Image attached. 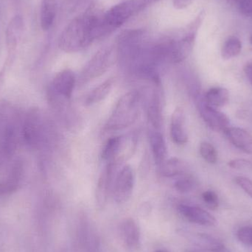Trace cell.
<instances>
[{"label": "cell", "instance_id": "cell-1", "mask_svg": "<svg viewBox=\"0 0 252 252\" xmlns=\"http://www.w3.org/2000/svg\"><path fill=\"white\" fill-rule=\"evenodd\" d=\"M102 15L89 11L72 19L59 38V47L67 53L87 48L94 40L103 36Z\"/></svg>", "mask_w": 252, "mask_h": 252}, {"label": "cell", "instance_id": "cell-2", "mask_svg": "<svg viewBox=\"0 0 252 252\" xmlns=\"http://www.w3.org/2000/svg\"><path fill=\"white\" fill-rule=\"evenodd\" d=\"M19 114L14 107L6 102L0 103V165L9 161L17 147L19 127Z\"/></svg>", "mask_w": 252, "mask_h": 252}, {"label": "cell", "instance_id": "cell-3", "mask_svg": "<svg viewBox=\"0 0 252 252\" xmlns=\"http://www.w3.org/2000/svg\"><path fill=\"white\" fill-rule=\"evenodd\" d=\"M140 107L139 93L130 91L123 95L115 105L105 126L109 131H116L129 127L136 121Z\"/></svg>", "mask_w": 252, "mask_h": 252}, {"label": "cell", "instance_id": "cell-4", "mask_svg": "<svg viewBox=\"0 0 252 252\" xmlns=\"http://www.w3.org/2000/svg\"><path fill=\"white\" fill-rule=\"evenodd\" d=\"M50 129L47 119L38 108L27 112L22 123V136L25 143L32 149H40L47 144Z\"/></svg>", "mask_w": 252, "mask_h": 252}, {"label": "cell", "instance_id": "cell-5", "mask_svg": "<svg viewBox=\"0 0 252 252\" xmlns=\"http://www.w3.org/2000/svg\"><path fill=\"white\" fill-rule=\"evenodd\" d=\"M154 1L155 0H125L111 7L102 15L103 35L110 33L122 26L130 17Z\"/></svg>", "mask_w": 252, "mask_h": 252}, {"label": "cell", "instance_id": "cell-6", "mask_svg": "<svg viewBox=\"0 0 252 252\" xmlns=\"http://www.w3.org/2000/svg\"><path fill=\"white\" fill-rule=\"evenodd\" d=\"M136 145L134 136H112L107 139L101 151V158L117 167L127 161L132 155Z\"/></svg>", "mask_w": 252, "mask_h": 252}, {"label": "cell", "instance_id": "cell-7", "mask_svg": "<svg viewBox=\"0 0 252 252\" xmlns=\"http://www.w3.org/2000/svg\"><path fill=\"white\" fill-rule=\"evenodd\" d=\"M114 47H104L99 50L85 65L79 77L81 84H87L105 73L116 60Z\"/></svg>", "mask_w": 252, "mask_h": 252}, {"label": "cell", "instance_id": "cell-8", "mask_svg": "<svg viewBox=\"0 0 252 252\" xmlns=\"http://www.w3.org/2000/svg\"><path fill=\"white\" fill-rule=\"evenodd\" d=\"M204 16H200L190 25L188 33L178 41H172L170 61L173 63H180L185 61L192 53L195 45L197 31Z\"/></svg>", "mask_w": 252, "mask_h": 252}, {"label": "cell", "instance_id": "cell-9", "mask_svg": "<svg viewBox=\"0 0 252 252\" xmlns=\"http://www.w3.org/2000/svg\"><path fill=\"white\" fill-rule=\"evenodd\" d=\"M134 173L129 165L121 169L114 181L112 195L118 204L127 202L133 193L134 188Z\"/></svg>", "mask_w": 252, "mask_h": 252}, {"label": "cell", "instance_id": "cell-10", "mask_svg": "<svg viewBox=\"0 0 252 252\" xmlns=\"http://www.w3.org/2000/svg\"><path fill=\"white\" fill-rule=\"evenodd\" d=\"M115 166L112 164H106L97 181L96 187L95 199L97 207L100 210L105 208L109 196L112 195L113 187V174Z\"/></svg>", "mask_w": 252, "mask_h": 252}, {"label": "cell", "instance_id": "cell-11", "mask_svg": "<svg viewBox=\"0 0 252 252\" xmlns=\"http://www.w3.org/2000/svg\"><path fill=\"white\" fill-rule=\"evenodd\" d=\"M198 111L204 122L215 131H224L229 127V119L225 114L207 105L204 100L198 105Z\"/></svg>", "mask_w": 252, "mask_h": 252}, {"label": "cell", "instance_id": "cell-12", "mask_svg": "<svg viewBox=\"0 0 252 252\" xmlns=\"http://www.w3.org/2000/svg\"><path fill=\"white\" fill-rule=\"evenodd\" d=\"M177 209L179 213L191 223L204 226H213L217 224L216 218L201 207L180 204Z\"/></svg>", "mask_w": 252, "mask_h": 252}, {"label": "cell", "instance_id": "cell-13", "mask_svg": "<svg viewBox=\"0 0 252 252\" xmlns=\"http://www.w3.org/2000/svg\"><path fill=\"white\" fill-rule=\"evenodd\" d=\"M119 229L121 241L126 250L129 252L137 250L141 244V232L137 223L127 218L121 222Z\"/></svg>", "mask_w": 252, "mask_h": 252}, {"label": "cell", "instance_id": "cell-14", "mask_svg": "<svg viewBox=\"0 0 252 252\" xmlns=\"http://www.w3.org/2000/svg\"><path fill=\"white\" fill-rule=\"evenodd\" d=\"M76 85V77L70 69L61 71L55 76L52 84L51 91L59 97L69 100Z\"/></svg>", "mask_w": 252, "mask_h": 252}, {"label": "cell", "instance_id": "cell-15", "mask_svg": "<svg viewBox=\"0 0 252 252\" xmlns=\"http://www.w3.org/2000/svg\"><path fill=\"white\" fill-rule=\"evenodd\" d=\"M223 133L234 146L247 154H252V136L250 132L241 127H229Z\"/></svg>", "mask_w": 252, "mask_h": 252}, {"label": "cell", "instance_id": "cell-16", "mask_svg": "<svg viewBox=\"0 0 252 252\" xmlns=\"http://www.w3.org/2000/svg\"><path fill=\"white\" fill-rule=\"evenodd\" d=\"M23 173V163L21 160H18L10 169L6 179L0 182V196L8 195L17 189L22 181Z\"/></svg>", "mask_w": 252, "mask_h": 252}, {"label": "cell", "instance_id": "cell-17", "mask_svg": "<svg viewBox=\"0 0 252 252\" xmlns=\"http://www.w3.org/2000/svg\"><path fill=\"white\" fill-rule=\"evenodd\" d=\"M170 134L172 141L176 145H185L188 142V133L185 129V115L181 109H176L172 115Z\"/></svg>", "mask_w": 252, "mask_h": 252}, {"label": "cell", "instance_id": "cell-18", "mask_svg": "<svg viewBox=\"0 0 252 252\" xmlns=\"http://www.w3.org/2000/svg\"><path fill=\"white\" fill-rule=\"evenodd\" d=\"M24 31V19L20 15H16L10 19L6 29V41L9 50L16 48Z\"/></svg>", "mask_w": 252, "mask_h": 252}, {"label": "cell", "instance_id": "cell-19", "mask_svg": "<svg viewBox=\"0 0 252 252\" xmlns=\"http://www.w3.org/2000/svg\"><path fill=\"white\" fill-rule=\"evenodd\" d=\"M150 143L156 164L160 168L167 160L166 158L167 155V148L164 136L160 132H151L150 135Z\"/></svg>", "mask_w": 252, "mask_h": 252}, {"label": "cell", "instance_id": "cell-20", "mask_svg": "<svg viewBox=\"0 0 252 252\" xmlns=\"http://www.w3.org/2000/svg\"><path fill=\"white\" fill-rule=\"evenodd\" d=\"M115 78H110L102 83L98 87H95L92 90L84 100L85 106H92L100 103L104 100L108 94L111 93L114 85H115Z\"/></svg>", "mask_w": 252, "mask_h": 252}, {"label": "cell", "instance_id": "cell-21", "mask_svg": "<svg viewBox=\"0 0 252 252\" xmlns=\"http://www.w3.org/2000/svg\"><path fill=\"white\" fill-rule=\"evenodd\" d=\"M204 100L211 107L220 109L229 103V91L223 87H213L207 92Z\"/></svg>", "mask_w": 252, "mask_h": 252}, {"label": "cell", "instance_id": "cell-22", "mask_svg": "<svg viewBox=\"0 0 252 252\" xmlns=\"http://www.w3.org/2000/svg\"><path fill=\"white\" fill-rule=\"evenodd\" d=\"M56 16V0H42L40 9V25L43 31H47L51 28Z\"/></svg>", "mask_w": 252, "mask_h": 252}, {"label": "cell", "instance_id": "cell-23", "mask_svg": "<svg viewBox=\"0 0 252 252\" xmlns=\"http://www.w3.org/2000/svg\"><path fill=\"white\" fill-rule=\"evenodd\" d=\"M148 115L151 125L159 128L162 123V106L158 93H154L148 102Z\"/></svg>", "mask_w": 252, "mask_h": 252}, {"label": "cell", "instance_id": "cell-24", "mask_svg": "<svg viewBox=\"0 0 252 252\" xmlns=\"http://www.w3.org/2000/svg\"><path fill=\"white\" fill-rule=\"evenodd\" d=\"M161 173L166 177L182 176L188 174V167L186 163L178 158L166 160L160 167Z\"/></svg>", "mask_w": 252, "mask_h": 252}, {"label": "cell", "instance_id": "cell-25", "mask_svg": "<svg viewBox=\"0 0 252 252\" xmlns=\"http://www.w3.org/2000/svg\"><path fill=\"white\" fill-rule=\"evenodd\" d=\"M242 50V43L236 36H230L223 44L221 50V56L224 60H230L237 57Z\"/></svg>", "mask_w": 252, "mask_h": 252}, {"label": "cell", "instance_id": "cell-26", "mask_svg": "<svg viewBox=\"0 0 252 252\" xmlns=\"http://www.w3.org/2000/svg\"><path fill=\"white\" fill-rule=\"evenodd\" d=\"M175 188L181 193H188L191 192L195 187V181L188 174L180 176L174 184Z\"/></svg>", "mask_w": 252, "mask_h": 252}, {"label": "cell", "instance_id": "cell-27", "mask_svg": "<svg viewBox=\"0 0 252 252\" xmlns=\"http://www.w3.org/2000/svg\"><path fill=\"white\" fill-rule=\"evenodd\" d=\"M201 157L210 164H216L218 161V153L216 148L209 142H204L201 143L199 148Z\"/></svg>", "mask_w": 252, "mask_h": 252}, {"label": "cell", "instance_id": "cell-28", "mask_svg": "<svg viewBox=\"0 0 252 252\" xmlns=\"http://www.w3.org/2000/svg\"><path fill=\"white\" fill-rule=\"evenodd\" d=\"M84 246L85 252H102L100 241L95 234L90 232Z\"/></svg>", "mask_w": 252, "mask_h": 252}, {"label": "cell", "instance_id": "cell-29", "mask_svg": "<svg viewBox=\"0 0 252 252\" xmlns=\"http://www.w3.org/2000/svg\"><path fill=\"white\" fill-rule=\"evenodd\" d=\"M202 199L207 207L210 210H216L219 207V196L214 191L207 190L203 192Z\"/></svg>", "mask_w": 252, "mask_h": 252}, {"label": "cell", "instance_id": "cell-30", "mask_svg": "<svg viewBox=\"0 0 252 252\" xmlns=\"http://www.w3.org/2000/svg\"><path fill=\"white\" fill-rule=\"evenodd\" d=\"M237 237L242 244L246 246H252V227L244 226L238 231Z\"/></svg>", "mask_w": 252, "mask_h": 252}, {"label": "cell", "instance_id": "cell-31", "mask_svg": "<svg viewBox=\"0 0 252 252\" xmlns=\"http://www.w3.org/2000/svg\"><path fill=\"white\" fill-rule=\"evenodd\" d=\"M235 182L247 194L252 198V180L245 176H237Z\"/></svg>", "mask_w": 252, "mask_h": 252}, {"label": "cell", "instance_id": "cell-32", "mask_svg": "<svg viewBox=\"0 0 252 252\" xmlns=\"http://www.w3.org/2000/svg\"><path fill=\"white\" fill-rule=\"evenodd\" d=\"M251 164V161L250 160L245 159V158H235V159L231 160L228 162L229 167L232 169H235V170L247 168Z\"/></svg>", "mask_w": 252, "mask_h": 252}, {"label": "cell", "instance_id": "cell-33", "mask_svg": "<svg viewBox=\"0 0 252 252\" xmlns=\"http://www.w3.org/2000/svg\"><path fill=\"white\" fill-rule=\"evenodd\" d=\"M237 7L243 14L252 16V0H242Z\"/></svg>", "mask_w": 252, "mask_h": 252}, {"label": "cell", "instance_id": "cell-34", "mask_svg": "<svg viewBox=\"0 0 252 252\" xmlns=\"http://www.w3.org/2000/svg\"><path fill=\"white\" fill-rule=\"evenodd\" d=\"M195 0H173V4L175 8L182 10L190 5Z\"/></svg>", "mask_w": 252, "mask_h": 252}, {"label": "cell", "instance_id": "cell-35", "mask_svg": "<svg viewBox=\"0 0 252 252\" xmlns=\"http://www.w3.org/2000/svg\"><path fill=\"white\" fill-rule=\"evenodd\" d=\"M244 69L246 76L248 78L249 81H250V84H251L252 87V62L247 63V64L244 66Z\"/></svg>", "mask_w": 252, "mask_h": 252}, {"label": "cell", "instance_id": "cell-36", "mask_svg": "<svg viewBox=\"0 0 252 252\" xmlns=\"http://www.w3.org/2000/svg\"><path fill=\"white\" fill-rule=\"evenodd\" d=\"M227 2L231 5L238 6L242 0H226Z\"/></svg>", "mask_w": 252, "mask_h": 252}, {"label": "cell", "instance_id": "cell-37", "mask_svg": "<svg viewBox=\"0 0 252 252\" xmlns=\"http://www.w3.org/2000/svg\"><path fill=\"white\" fill-rule=\"evenodd\" d=\"M154 252H171L169 250H165V249H158V250H156Z\"/></svg>", "mask_w": 252, "mask_h": 252}, {"label": "cell", "instance_id": "cell-38", "mask_svg": "<svg viewBox=\"0 0 252 252\" xmlns=\"http://www.w3.org/2000/svg\"><path fill=\"white\" fill-rule=\"evenodd\" d=\"M186 252H198L193 251V250H187Z\"/></svg>", "mask_w": 252, "mask_h": 252}, {"label": "cell", "instance_id": "cell-39", "mask_svg": "<svg viewBox=\"0 0 252 252\" xmlns=\"http://www.w3.org/2000/svg\"><path fill=\"white\" fill-rule=\"evenodd\" d=\"M250 41H251V43L252 44V32L251 37H250Z\"/></svg>", "mask_w": 252, "mask_h": 252}]
</instances>
